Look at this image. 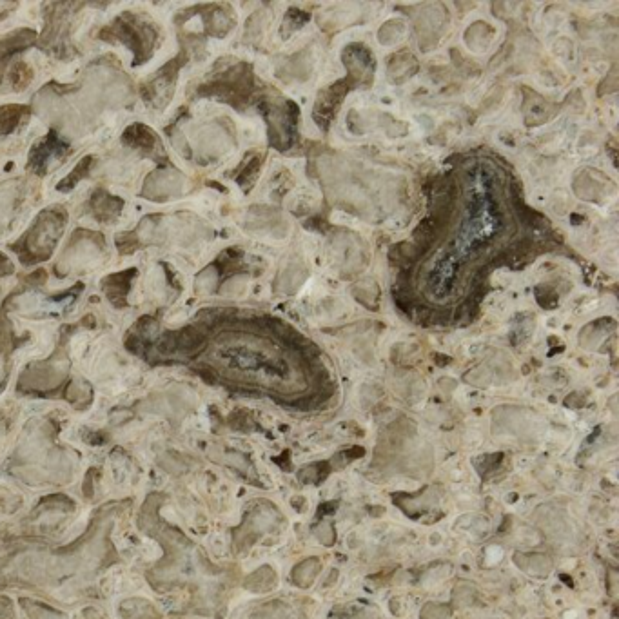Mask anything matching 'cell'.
<instances>
[{"label": "cell", "instance_id": "1", "mask_svg": "<svg viewBox=\"0 0 619 619\" xmlns=\"http://www.w3.org/2000/svg\"><path fill=\"white\" fill-rule=\"evenodd\" d=\"M66 222V215L64 211L60 209L59 213H53V211H44V215L37 220V224L33 227V231L30 233V253L37 256L35 260H42V258H48L53 247L57 244V238L62 235V226Z\"/></svg>", "mask_w": 619, "mask_h": 619}, {"label": "cell", "instance_id": "2", "mask_svg": "<svg viewBox=\"0 0 619 619\" xmlns=\"http://www.w3.org/2000/svg\"><path fill=\"white\" fill-rule=\"evenodd\" d=\"M113 30L117 31L118 39L122 40V42H126L129 48L135 51L137 55H142V53H146V50H151L149 42L155 39V35L151 33L149 26H146V24H137L135 19H131L129 22H124V20L118 22L117 20V24H115Z\"/></svg>", "mask_w": 619, "mask_h": 619}, {"label": "cell", "instance_id": "3", "mask_svg": "<svg viewBox=\"0 0 619 619\" xmlns=\"http://www.w3.org/2000/svg\"><path fill=\"white\" fill-rule=\"evenodd\" d=\"M66 144L60 142V138L55 137V133H51L50 137L44 138V142H40L37 148L33 149L30 158V168L37 173H44V169L48 168V162L51 157H59L60 153L66 151Z\"/></svg>", "mask_w": 619, "mask_h": 619}, {"label": "cell", "instance_id": "4", "mask_svg": "<svg viewBox=\"0 0 619 619\" xmlns=\"http://www.w3.org/2000/svg\"><path fill=\"white\" fill-rule=\"evenodd\" d=\"M124 142L133 146L135 149H142V151H153V148L157 146V137L151 129L142 126V124H133L131 128L126 131L124 135Z\"/></svg>", "mask_w": 619, "mask_h": 619}, {"label": "cell", "instance_id": "5", "mask_svg": "<svg viewBox=\"0 0 619 619\" xmlns=\"http://www.w3.org/2000/svg\"><path fill=\"white\" fill-rule=\"evenodd\" d=\"M28 113V108L24 106H4L0 108V135L11 133L17 128L20 118Z\"/></svg>", "mask_w": 619, "mask_h": 619}, {"label": "cell", "instance_id": "6", "mask_svg": "<svg viewBox=\"0 0 619 619\" xmlns=\"http://www.w3.org/2000/svg\"><path fill=\"white\" fill-rule=\"evenodd\" d=\"M122 207V200H117L115 197H108L106 193H97L93 197V209L95 213H99L102 220H109L115 217Z\"/></svg>", "mask_w": 619, "mask_h": 619}, {"label": "cell", "instance_id": "7", "mask_svg": "<svg viewBox=\"0 0 619 619\" xmlns=\"http://www.w3.org/2000/svg\"><path fill=\"white\" fill-rule=\"evenodd\" d=\"M89 166H91V158H84L79 164V168L75 169L62 184L59 186V191H69L71 187L77 186L82 178L88 175Z\"/></svg>", "mask_w": 619, "mask_h": 619}, {"label": "cell", "instance_id": "8", "mask_svg": "<svg viewBox=\"0 0 619 619\" xmlns=\"http://www.w3.org/2000/svg\"><path fill=\"white\" fill-rule=\"evenodd\" d=\"M258 168H260V160H251V164L246 169H242V175L238 178L240 186H249V182H253V178L258 175Z\"/></svg>", "mask_w": 619, "mask_h": 619}, {"label": "cell", "instance_id": "9", "mask_svg": "<svg viewBox=\"0 0 619 619\" xmlns=\"http://www.w3.org/2000/svg\"><path fill=\"white\" fill-rule=\"evenodd\" d=\"M2 266H10V262H8L4 256L0 255V275L4 273V271H2Z\"/></svg>", "mask_w": 619, "mask_h": 619}]
</instances>
